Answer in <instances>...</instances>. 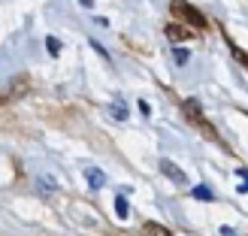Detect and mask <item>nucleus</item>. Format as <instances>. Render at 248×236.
Returning a JSON list of instances; mask_svg holds the SVG:
<instances>
[{
  "label": "nucleus",
  "instance_id": "nucleus-5",
  "mask_svg": "<svg viewBox=\"0 0 248 236\" xmlns=\"http://www.w3.org/2000/svg\"><path fill=\"white\" fill-rule=\"evenodd\" d=\"M103 182H106V179H103V173H100V170H88V185H91L94 191H97V188H103Z\"/></svg>",
  "mask_w": 248,
  "mask_h": 236
},
{
  "label": "nucleus",
  "instance_id": "nucleus-2",
  "mask_svg": "<svg viewBox=\"0 0 248 236\" xmlns=\"http://www.w3.org/2000/svg\"><path fill=\"white\" fill-rule=\"evenodd\" d=\"M160 170H164V176H167V179L179 182V185H185V182H188V176H185V173H182L176 164H172V160H160Z\"/></svg>",
  "mask_w": 248,
  "mask_h": 236
},
{
  "label": "nucleus",
  "instance_id": "nucleus-3",
  "mask_svg": "<svg viewBox=\"0 0 248 236\" xmlns=\"http://www.w3.org/2000/svg\"><path fill=\"white\" fill-rule=\"evenodd\" d=\"M167 36H170V40H191L194 31L182 28V24H170V28H167Z\"/></svg>",
  "mask_w": 248,
  "mask_h": 236
},
{
  "label": "nucleus",
  "instance_id": "nucleus-7",
  "mask_svg": "<svg viewBox=\"0 0 248 236\" xmlns=\"http://www.w3.org/2000/svg\"><path fill=\"white\" fill-rule=\"evenodd\" d=\"M194 197H197V200H212V191H209V185H197Z\"/></svg>",
  "mask_w": 248,
  "mask_h": 236
},
{
  "label": "nucleus",
  "instance_id": "nucleus-6",
  "mask_svg": "<svg viewBox=\"0 0 248 236\" xmlns=\"http://www.w3.org/2000/svg\"><path fill=\"white\" fill-rule=\"evenodd\" d=\"M115 212H118V218H127L130 215V203L124 200V197H115Z\"/></svg>",
  "mask_w": 248,
  "mask_h": 236
},
{
  "label": "nucleus",
  "instance_id": "nucleus-11",
  "mask_svg": "<svg viewBox=\"0 0 248 236\" xmlns=\"http://www.w3.org/2000/svg\"><path fill=\"white\" fill-rule=\"evenodd\" d=\"M82 6H88V9H91V6H94V0H82Z\"/></svg>",
  "mask_w": 248,
  "mask_h": 236
},
{
  "label": "nucleus",
  "instance_id": "nucleus-8",
  "mask_svg": "<svg viewBox=\"0 0 248 236\" xmlns=\"http://www.w3.org/2000/svg\"><path fill=\"white\" fill-rule=\"evenodd\" d=\"M46 48H48V55H58V52H61V40H55V36H46Z\"/></svg>",
  "mask_w": 248,
  "mask_h": 236
},
{
  "label": "nucleus",
  "instance_id": "nucleus-10",
  "mask_svg": "<svg viewBox=\"0 0 248 236\" xmlns=\"http://www.w3.org/2000/svg\"><path fill=\"white\" fill-rule=\"evenodd\" d=\"M172 58H176V64L182 67V64H188V52H185V48H176V55H172Z\"/></svg>",
  "mask_w": 248,
  "mask_h": 236
},
{
  "label": "nucleus",
  "instance_id": "nucleus-9",
  "mask_svg": "<svg viewBox=\"0 0 248 236\" xmlns=\"http://www.w3.org/2000/svg\"><path fill=\"white\" fill-rule=\"evenodd\" d=\"M109 112H112L115 118H121V121H124V118H127V109H124L121 103H112V106H109Z\"/></svg>",
  "mask_w": 248,
  "mask_h": 236
},
{
  "label": "nucleus",
  "instance_id": "nucleus-1",
  "mask_svg": "<svg viewBox=\"0 0 248 236\" xmlns=\"http://www.w3.org/2000/svg\"><path fill=\"white\" fill-rule=\"evenodd\" d=\"M172 16H182L185 21H191L194 24V28H203V24H206V18H203V12H197V9H191L188 3H185V0H172Z\"/></svg>",
  "mask_w": 248,
  "mask_h": 236
},
{
  "label": "nucleus",
  "instance_id": "nucleus-4",
  "mask_svg": "<svg viewBox=\"0 0 248 236\" xmlns=\"http://www.w3.org/2000/svg\"><path fill=\"white\" fill-rule=\"evenodd\" d=\"M142 233H145V236H172L164 224H155V221H148V224L142 227Z\"/></svg>",
  "mask_w": 248,
  "mask_h": 236
}]
</instances>
